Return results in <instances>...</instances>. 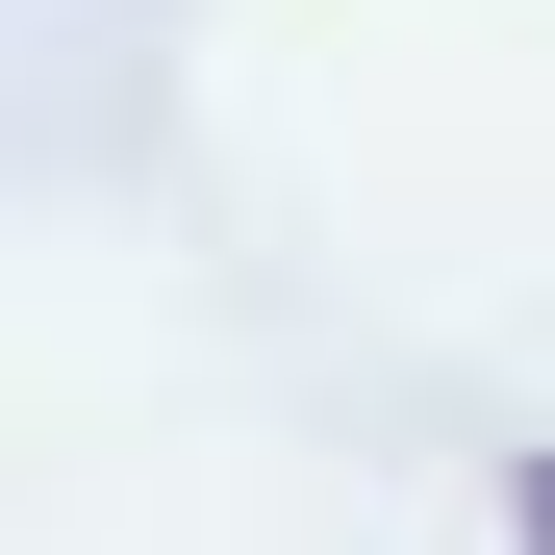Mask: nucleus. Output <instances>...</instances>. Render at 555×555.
<instances>
[{
  "label": "nucleus",
  "mask_w": 555,
  "mask_h": 555,
  "mask_svg": "<svg viewBox=\"0 0 555 555\" xmlns=\"http://www.w3.org/2000/svg\"><path fill=\"white\" fill-rule=\"evenodd\" d=\"M530 555H555V505H530Z\"/></svg>",
  "instance_id": "1"
}]
</instances>
